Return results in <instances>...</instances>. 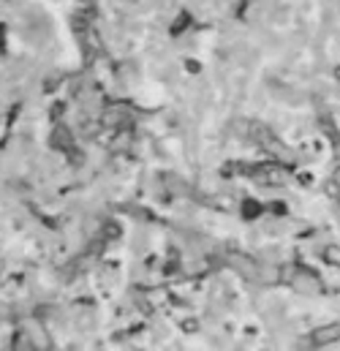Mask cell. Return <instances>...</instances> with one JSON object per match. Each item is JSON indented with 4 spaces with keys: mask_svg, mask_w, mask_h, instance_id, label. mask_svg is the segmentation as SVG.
I'll list each match as a JSON object with an SVG mask.
<instances>
[{
    "mask_svg": "<svg viewBox=\"0 0 340 351\" xmlns=\"http://www.w3.org/2000/svg\"><path fill=\"white\" fill-rule=\"evenodd\" d=\"M321 262L330 264V267H335V269H340V245H335V243L324 245V248H321Z\"/></svg>",
    "mask_w": 340,
    "mask_h": 351,
    "instance_id": "3",
    "label": "cell"
},
{
    "mask_svg": "<svg viewBox=\"0 0 340 351\" xmlns=\"http://www.w3.org/2000/svg\"><path fill=\"white\" fill-rule=\"evenodd\" d=\"M25 338H27V343H30L33 351L52 349V338L47 335V330H44V324H41L38 319H27V324H25Z\"/></svg>",
    "mask_w": 340,
    "mask_h": 351,
    "instance_id": "2",
    "label": "cell"
},
{
    "mask_svg": "<svg viewBox=\"0 0 340 351\" xmlns=\"http://www.w3.org/2000/svg\"><path fill=\"white\" fill-rule=\"evenodd\" d=\"M332 343H340V322L321 324V327L308 332V346L311 349H324V346H332Z\"/></svg>",
    "mask_w": 340,
    "mask_h": 351,
    "instance_id": "1",
    "label": "cell"
}]
</instances>
